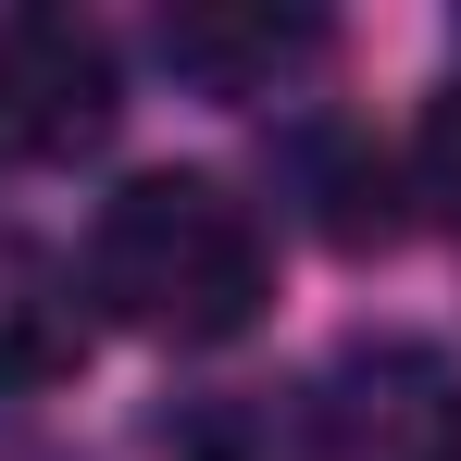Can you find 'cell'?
<instances>
[{"label": "cell", "mask_w": 461, "mask_h": 461, "mask_svg": "<svg viewBox=\"0 0 461 461\" xmlns=\"http://www.w3.org/2000/svg\"><path fill=\"white\" fill-rule=\"evenodd\" d=\"M87 300L138 337H162V349H212L275 300V249H262V225L225 175H138V187L100 200Z\"/></svg>", "instance_id": "1"}, {"label": "cell", "mask_w": 461, "mask_h": 461, "mask_svg": "<svg viewBox=\"0 0 461 461\" xmlns=\"http://www.w3.org/2000/svg\"><path fill=\"white\" fill-rule=\"evenodd\" d=\"M0 461H50V449H38V437H13V424H0Z\"/></svg>", "instance_id": "7"}, {"label": "cell", "mask_w": 461, "mask_h": 461, "mask_svg": "<svg viewBox=\"0 0 461 461\" xmlns=\"http://www.w3.org/2000/svg\"><path fill=\"white\" fill-rule=\"evenodd\" d=\"M411 175H424L437 225H461V87H437V113H424V138H411Z\"/></svg>", "instance_id": "6"}, {"label": "cell", "mask_w": 461, "mask_h": 461, "mask_svg": "<svg viewBox=\"0 0 461 461\" xmlns=\"http://www.w3.org/2000/svg\"><path fill=\"white\" fill-rule=\"evenodd\" d=\"M113 113H125V63L87 13H0V175L100 150Z\"/></svg>", "instance_id": "3"}, {"label": "cell", "mask_w": 461, "mask_h": 461, "mask_svg": "<svg viewBox=\"0 0 461 461\" xmlns=\"http://www.w3.org/2000/svg\"><path fill=\"white\" fill-rule=\"evenodd\" d=\"M187 461H461V375L411 337H362L287 386L212 399Z\"/></svg>", "instance_id": "2"}, {"label": "cell", "mask_w": 461, "mask_h": 461, "mask_svg": "<svg viewBox=\"0 0 461 461\" xmlns=\"http://www.w3.org/2000/svg\"><path fill=\"white\" fill-rule=\"evenodd\" d=\"M162 63L212 100H262L300 63H324V25L312 13H162Z\"/></svg>", "instance_id": "4"}, {"label": "cell", "mask_w": 461, "mask_h": 461, "mask_svg": "<svg viewBox=\"0 0 461 461\" xmlns=\"http://www.w3.org/2000/svg\"><path fill=\"white\" fill-rule=\"evenodd\" d=\"M76 349H87L76 275H63L25 225H0V386H50V375H76Z\"/></svg>", "instance_id": "5"}]
</instances>
